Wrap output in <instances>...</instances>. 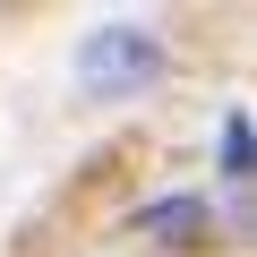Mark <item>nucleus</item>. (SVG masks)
Listing matches in <instances>:
<instances>
[{"instance_id": "f03ea898", "label": "nucleus", "mask_w": 257, "mask_h": 257, "mask_svg": "<svg viewBox=\"0 0 257 257\" xmlns=\"http://www.w3.org/2000/svg\"><path fill=\"white\" fill-rule=\"evenodd\" d=\"M128 231H138V240H197V231H206V197H197V189L146 197L138 214H128Z\"/></svg>"}, {"instance_id": "7ed1b4c3", "label": "nucleus", "mask_w": 257, "mask_h": 257, "mask_svg": "<svg viewBox=\"0 0 257 257\" xmlns=\"http://www.w3.org/2000/svg\"><path fill=\"white\" fill-rule=\"evenodd\" d=\"M214 163H223V180H231V189H248V163H257V128H248V111H223Z\"/></svg>"}, {"instance_id": "f257e3e1", "label": "nucleus", "mask_w": 257, "mask_h": 257, "mask_svg": "<svg viewBox=\"0 0 257 257\" xmlns=\"http://www.w3.org/2000/svg\"><path fill=\"white\" fill-rule=\"evenodd\" d=\"M163 69H172V43L146 18H103L94 35H77V94H94V103L146 94Z\"/></svg>"}]
</instances>
